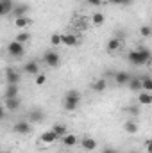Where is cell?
Masks as SVG:
<instances>
[{"instance_id":"14","label":"cell","mask_w":152,"mask_h":153,"mask_svg":"<svg viewBox=\"0 0 152 153\" xmlns=\"http://www.w3.org/2000/svg\"><path fill=\"white\" fill-rule=\"evenodd\" d=\"M79 43V39L74 34H61V45H66V46H75Z\"/></svg>"},{"instance_id":"29","label":"cell","mask_w":152,"mask_h":153,"mask_svg":"<svg viewBox=\"0 0 152 153\" xmlns=\"http://www.w3.org/2000/svg\"><path fill=\"white\" fill-rule=\"evenodd\" d=\"M140 34H141L143 38H150V34H152V29L149 27V25H143V27L140 29Z\"/></svg>"},{"instance_id":"27","label":"cell","mask_w":152,"mask_h":153,"mask_svg":"<svg viewBox=\"0 0 152 153\" xmlns=\"http://www.w3.org/2000/svg\"><path fill=\"white\" fill-rule=\"evenodd\" d=\"M108 2L113 4V5H120V7H127V5L132 4V0H108Z\"/></svg>"},{"instance_id":"18","label":"cell","mask_w":152,"mask_h":153,"mask_svg":"<svg viewBox=\"0 0 152 153\" xmlns=\"http://www.w3.org/2000/svg\"><path fill=\"white\" fill-rule=\"evenodd\" d=\"M127 85H129V89L131 91H141V80H140V76H131V80L127 82Z\"/></svg>"},{"instance_id":"31","label":"cell","mask_w":152,"mask_h":153,"mask_svg":"<svg viewBox=\"0 0 152 153\" xmlns=\"http://www.w3.org/2000/svg\"><path fill=\"white\" fill-rule=\"evenodd\" d=\"M127 112H131L132 116H138L140 114V107L138 105H131V107H127Z\"/></svg>"},{"instance_id":"38","label":"cell","mask_w":152,"mask_h":153,"mask_svg":"<svg viewBox=\"0 0 152 153\" xmlns=\"http://www.w3.org/2000/svg\"><path fill=\"white\" fill-rule=\"evenodd\" d=\"M0 153H5V152H0Z\"/></svg>"},{"instance_id":"34","label":"cell","mask_w":152,"mask_h":153,"mask_svg":"<svg viewBox=\"0 0 152 153\" xmlns=\"http://www.w3.org/2000/svg\"><path fill=\"white\" fill-rule=\"evenodd\" d=\"M0 16H5V9H4V2L0 0Z\"/></svg>"},{"instance_id":"9","label":"cell","mask_w":152,"mask_h":153,"mask_svg":"<svg viewBox=\"0 0 152 153\" xmlns=\"http://www.w3.org/2000/svg\"><path fill=\"white\" fill-rule=\"evenodd\" d=\"M4 105H5V109H7V111L14 112V111H18V109H20L22 102H20V98H18V96H14V98H5Z\"/></svg>"},{"instance_id":"24","label":"cell","mask_w":152,"mask_h":153,"mask_svg":"<svg viewBox=\"0 0 152 153\" xmlns=\"http://www.w3.org/2000/svg\"><path fill=\"white\" fill-rule=\"evenodd\" d=\"M106 85H108L106 80H104V78H99V80L93 84V91H95V93H104V91H106Z\"/></svg>"},{"instance_id":"22","label":"cell","mask_w":152,"mask_h":153,"mask_svg":"<svg viewBox=\"0 0 152 153\" xmlns=\"http://www.w3.org/2000/svg\"><path fill=\"white\" fill-rule=\"evenodd\" d=\"M123 130H125L127 134H136V132H138V123L132 121V119H127V121L123 123Z\"/></svg>"},{"instance_id":"36","label":"cell","mask_w":152,"mask_h":153,"mask_svg":"<svg viewBox=\"0 0 152 153\" xmlns=\"http://www.w3.org/2000/svg\"><path fill=\"white\" fill-rule=\"evenodd\" d=\"M131 153H141V152H131Z\"/></svg>"},{"instance_id":"11","label":"cell","mask_w":152,"mask_h":153,"mask_svg":"<svg viewBox=\"0 0 152 153\" xmlns=\"http://www.w3.org/2000/svg\"><path fill=\"white\" fill-rule=\"evenodd\" d=\"M39 141H41L43 144H52V143H56V141H57V135H56V134L52 132V128H50V130H45V132L41 134Z\"/></svg>"},{"instance_id":"1","label":"cell","mask_w":152,"mask_h":153,"mask_svg":"<svg viewBox=\"0 0 152 153\" xmlns=\"http://www.w3.org/2000/svg\"><path fill=\"white\" fill-rule=\"evenodd\" d=\"M150 57H152L150 50L147 46H138V48H134V50L129 52L127 61L131 64H134V66H143V64H149L150 62Z\"/></svg>"},{"instance_id":"28","label":"cell","mask_w":152,"mask_h":153,"mask_svg":"<svg viewBox=\"0 0 152 153\" xmlns=\"http://www.w3.org/2000/svg\"><path fill=\"white\" fill-rule=\"evenodd\" d=\"M50 45H52V46H59V45H61V34H57V32L52 34V36H50Z\"/></svg>"},{"instance_id":"12","label":"cell","mask_w":152,"mask_h":153,"mask_svg":"<svg viewBox=\"0 0 152 153\" xmlns=\"http://www.w3.org/2000/svg\"><path fill=\"white\" fill-rule=\"evenodd\" d=\"M131 73H127V71H116L114 73V82L118 84V85H127V82L131 80Z\"/></svg>"},{"instance_id":"25","label":"cell","mask_w":152,"mask_h":153,"mask_svg":"<svg viewBox=\"0 0 152 153\" xmlns=\"http://www.w3.org/2000/svg\"><path fill=\"white\" fill-rule=\"evenodd\" d=\"M91 22H93L95 25H102V23L106 22V16H104L102 13H93V16H91Z\"/></svg>"},{"instance_id":"26","label":"cell","mask_w":152,"mask_h":153,"mask_svg":"<svg viewBox=\"0 0 152 153\" xmlns=\"http://www.w3.org/2000/svg\"><path fill=\"white\" fill-rule=\"evenodd\" d=\"M14 41H18V43H22V45H25L27 41H29V34L25 32V30H22L20 34H16V39Z\"/></svg>"},{"instance_id":"20","label":"cell","mask_w":152,"mask_h":153,"mask_svg":"<svg viewBox=\"0 0 152 153\" xmlns=\"http://www.w3.org/2000/svg\"><path fill=\"white\" fill-rule=\"evenodd\" d=\"M140 80H141V91H147V93H150L152 91V78L149 75H141L140 76Z\"/></svg>"},{"instance_id":"30","label":"cell","mask_w":152,"mask_h":153,"mask_svg":"<svg viewBox=\"0 0 152 153\" xmlns=\"http://www.w3.org/2000/svg\"><path fill=\"white\" fill-rule=\"evenodd\" d=\"M34 82H36V85H43V84L47 82V75H45V73H38Z\"/></svg>"},{"instance_id":"8","label":"cell","mask_w":152,"mask_h":153,"mask_svg":"<svg viewBox=\"0 0 152 153\" xmlns=\"http://www.w3.org/2000/svg\"><path fill=\"white\" fill-rule=\"evenodd\" d=\"M97 146H99V143H97L93 137H82V139H81V148L86 150V152H93Z\"/></svg>"},{"instance_id":"19","label":"cell","mask_w":152,"mask_h":153,"mask_svg":"<svg viewBox=\"0 0 152 153\" xmlns=\"http://www.w3.org/2000/svg\"><path fill=\"white\" fill-rule=\"evenodd\" d=\"M61 139H63V144H65V146H68V148L75 146L77 143H79L77 135H74V134H66V135H65V137H61Z\"/></svg>"},{"instance_id":"5","label":"cell","mask_w":152,"mask_h":153,"mask_svg":"<svg viewBox=\"0 0 152 153\" xmlns=\"http://www.w3.org/2000/svg\"><path fill=\"white\" fill-rule=\"evenodd\" d=\"M13 130H14V134L27 135V134H31V130H32V125H31L27 119H20V121H16V123H14Z\"/></svg>"},{"instance_id":"32","label":"cell","mask_w":152,"mask_h":153,"mask_svg":"<svg viewBox=\"0 0 152 153\" xmlns=\"http://www.w3.org/2000/svg\"><path fill=\"white\" fill-rule=\"evenodd\" d=\"M100 153H118V152H116V148L108 146V148H102V152H100Z\"/></svg>"},{"instance_id":"2","label":"cell","mask_w":152,"mask_h":153,"mask_svg":"<svg viewBox=\"0 0 152 153\" xmlns=\"http://www.w3.org/2000/svg\"><path fill=\"white\" fill-rule=\"evenodd\" d=\"M81 93L77 91V89H70V91H66V94H65V100H63V107H65V111L66 112H74L77 107H79V103H81Z\"/></svg>"},{"instance_id":"3","label":"cell","mask_w":152,"mask_h":153,"mask_svg":"<svg viewBox=\"0 0 152 153\" xmlns=\"http://www.w3.org/2000/svg\"><path fill=\"white\" fill-rule=\"evenodd\" d=\"M43 62L47 66H50V68H57L59 62H61V57H59V53L56 50H48V52L43 53Z\"/></svg>"},{"instance_id":"33","label":"cell","mask_w":152,"mask_h":153,"mask_svg":"<svg viewBox=\"0 0 152 153\" xmlns=\"http://www.w3.org/2000/svg\"><path fill=\"white\" fill-rule=\"evenodd\" d=\"M90 5H102V0H86Z\"/></svg>"},{"instance_id":"16","label":"cell","mask_w":152,"mask_h":153,"mask_svg":"<svg viewBox=\"0 0 152 153\" xmlns=\"http://www.w3.org/2000/svg\"><path fill=\"white\" fill-rule=\"evenodd\" d=\"M138 103H140V105H150L152 103V94L147 93V91H141V93L138 94Z\"/></svg>"},{"instance_id":"4","label":"cell","mask_w":152,"mask_h":153,"mask_svg":"<svg viewBox=\"0 0 152 153\" xmlns=\"http://www.w3.org/2000/svg\"><path fill=\"white\" fill-rule=\"evenodd\" d=\"M7 53H9L11 57L18 59V57H22V55L25 53V45H22V43H18V41H11V43L7 45Z\"/></svg>"},{"instance_id":"17","label":"cell","mask_w":152,"mask_h":153,"mask_svg":"<svg viewBox=\"0 0 152 153\" xmlns=\"http://www.w3.org/2000/svg\"><path fill=\"white\" fill-rule=\"evenodd\" d=\"M52 132L57 135V139H61V137H65L66 134H68V128L65 126V125H61V123H57V125H54L52 126Z\"/></svg>"},{"instance_id":"23","label":"cell","mask_w":152,"mask_h":153,"mask_svg":"<svg viewBox=\"0 0 152 153\" xmlns=\"http://www.w3.org/2000/svg\"><path fill=\"white\" fill-rule=\"evenodd\" d=\"M31 23V18L29 16H18L16 20H14V25L18 27V29H22V30H25V27Z\"/></svg>"},{"instance_id":"35","label":"cell","mask_w":152,"mask_h":153,"mask_svg":"<svg viewBox=\"0 0 152 153\" xmlns=\"http://www.w3.org/2000/svg\"><path fill=\"white\" fill-rule=\"evenodd\" d=\"M4 116H5V109H4V107L0 105V121L4 119Z\"/></svg>"},{"instance_id":"10","label":"cell","mask_w":152,"mask_h":153,"mask_svg":"<svg viewBox=\"0 0 152 153\" xmlns=\"http://www.w3.org/2000/svg\"><path fill=\"white\" fill-rule=\"evenodd\" d=\"M23 73H27V75H38L39 73L38 61H29V62H25V66H23Z\"/></svg>"},{"instance_id":"37","label":"cell","mask_w":152,"mask_h":153,"mask_svg":"<svg viewBox=\"0 0 152 153\" xmlns=\"http://www.w3.org/2000/svg\"><path fill=\"white\" fill-rule=\"evenodd\" d=\"M102 2H108V0H102Z\"/></svg>"},{"instance_id":"6","label":"cell","mask_w":152,"mask_h":153,"mask_svg":"<svg viewBox=\"0 0 152 153\" xmlns=\"http://www.w3.org/2000/svg\"><path fill=\"white\" fill-rule=\"evenodd\" d=\"M20 80H22V75L16 70H13V68H7L5 70V82L7 84H18Z\"/></svg>"},{"instance_id":"13","label":"cell","mask_w":152,"mask_h":153,"mask_svg":"<svg viewBox=\"0 0 152 153\" xmlns=\"http://www.w3.org/2000/svg\"><path fill=\"white\" fill-rule=\"evenodd\" d=\"M29 5L27 4H20V5H14L13 7V14H14V18H18V16H27V13H29Z\"/></svg>"},{"instance_id":"7","label":"cell","mask_w":152,"mask_h":153,"mask_svg":"<svg viewBox=\"0 0 152 153\" xmlns=\"http://www.w3.org/2000/svg\"><path fill=\"white\" fill-rule=\"evenodd\" d=\"M45 119V112L41 111V109H32L31 112H29V117H27V121L32 125V123H41Z\"/></svg>"},{"instance_id":"21","label":"cell","mask_w":152,"mask_h":153,"mask_svg":"<svg viewBox=\"0 0 152 153\" xmlns=\"http://www.w3.org/2000/svg\"><path fill=\"white\" fill-rule=\"evenodd\" d=\"M18 96V84H7L5 85V98Z\"/></svg>"},{"instance_id":"15","label":"cell","mask_w":152,"mask_h":153,"mask_svg":"<svg viewBox=\"0 0 152 153\" xmlns=\"http://www.w3.org/2000/svg\"><path fill=\"white\" fill-rule=\"evenodd\" d=\"M120 46H122V38H111L108 41V45H106L108 52H116Z\"/></svg>"}]
</instances>
